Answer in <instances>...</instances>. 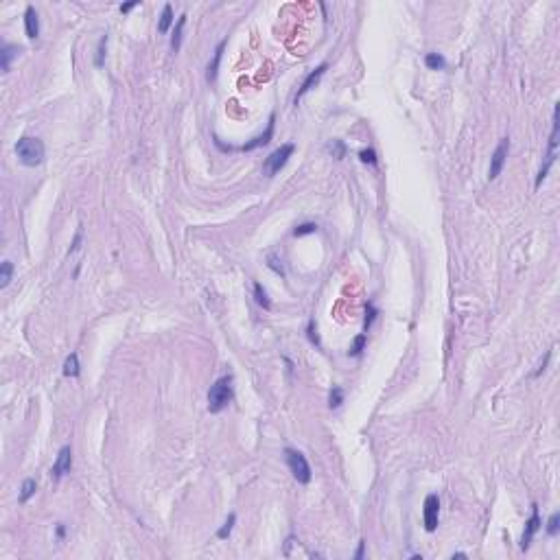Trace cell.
<instances>
[{
	"mask_svg": "<svg viewBox=\"0 0 560 560\" xmlns=\"http://www.w3.org/2000/svg\"><path fill=\"white\" fill-rule=\"evenodd\" d=\"M234 399V385H232V375L219 377L217 381L210 385L208 390V412L219 414L230 405Z\"/></svg>",
	"mask_w": 560,
	"mask_h": 560,
	"instance_id": "cell-1",
	"label": "cell"
},
{
	"mask_svg": "<svg viewBox=\"0 0 560 560\" xmlns=\"http://www.w3.org/2000/svg\"><path fill=\"white\" fill-rule=\"evenodd\" d=\"M14 151L20 160V164L24 166H40L44 162V142L40 138H31V136H22L20 140L16 142Z\"/></svg>",
	"mask_w": 560,
	"mask_h": 560,
	"instance_id": "cell-2",
	"label": "cell"
},
{
	"mask_svg": "<svg viewBox=\"0 0 560 560\" xmlns=\"http://www.w3.org/2000/svg\"><path fill=\"white\" fill-rule=\"evenodd\" d=\"M558 134H560V123H558V105L553 107V116H551V136H549V149H547L545 153V162L543 166H540L538 175H536V182H534V186L536 189H540V184L547 179V175H549L553 162H556V149H558Z\"/></svg>",
	"mask_w": 560,
	"mask_h": 560,
	"instance_id": "cell-3",
	"label": "cell"
},
{
	"mask_svg": "<svg viewBox=\"0 0 560 560\" xmlns=\"http://www.w3.org/2000/svg\"><path fill=\"white\" fill-rule=\"evenodd\" d=\"M285 460H287L289 471H291V475L296 477L298 484H302V486L309 484L313 473H311V466H309V462H306L304 453H300V451H296V449H285Z\"/></svg>",
	"mask_w": 560,
	"mask_h": 560,
	"instance_id": "cell-4",
	"label": "cell"
},
{
	"mask_svg": "<svg viewBox=\"0 0 560 560\" xmlns=\"http://www.w3.org/2000/svg\"><path fill=\"white\" fill-rule=\"evenodd\" d=\"M293 151H296V144H293V142H285V144H280L276 151L269 153L267 160H265V166H263L265 175L274 177L276 173H280L282 168L287 166V162H289V158L293 155Z\"/></svg>",
	"mask_w": 560,
	"mask_h": 560,
	"instance_id": "cell-5",
	"label": "cell"
},
{
	"mask_svg": "<svg viewBox=\"0 0 560 560\" xmlns=\"http://www.w3.org/2000/svg\"><path fill=\"white\" fill-rule=\"evenodd\" d=\"M508 153H510V138H501L497 144V149L492 151L490 158V168H488V179H497L501 175L505 162H508Z\"/></svg>",
	"mask_w": 560,
	"mask_h": 560,
	"instance_id": "cell-6",
	"label": "cell"
},
{
	"mask_svg": "<svg viewBox=\"0 0 560 560\" xmlns=\"http://www.w3.org/2000/svg\"><path fill=\"white\" fill-rule=\"evenodd\" d=\"M438 521H440V499H438V495H427L423 508V523L427 532H436Z\"/></svg>",
	"mask_w": 560,
	"mask_h": 560,
	"instance_id": "cell-7",
	"label": "cell"
},
{
	"mask_svg": "<svg viewBox=\"0 0 560 560\" xmlns=\"http://www.w3.org/2000/svg\"><path fill=\"white\" fill-rule=\"evenodd\" d=\"M72 468V449L70 447H62L57 453V460L51 468V477L53 479H62L64 475H68Z\"/></svg>",
	"mask_w": 560,
	"mask_h": 560,
	"instance_id": "cell-8",
	"label": "cell"
},
{
	"mask_svg": "<svg viewBox=\"0 0 560 560\" xmlns=\"http://www.w3.org/2000/svg\"><path fill=\"white\" fill-rule=\"evenodd\" d=\"M540 525H543V521H540L538 505L532 503V516H529V521L525 523V532H523V536H521V549H529V545H532V540H534V534L540 529Z\"/></svg>",
	"mask_w": 560,
	"mask_h": 560,
	"instance_id": "cell-9",
	"label": "cell"
},
{
	"mask_svg": "<svg viewBox=\"0 0 560 560\" xmlns=\"http://www.w3.org/2000/svg\"><path fill=\"white\" fill-rule=\"evenodd\" d=\"M326 70H328V64H320L315 70H311L309 75H306V79L302 81V86H300V90L296 92V99H293V101H296V105H298V101L302 99L306 92H311V90L315 88L317 83H320V79L324 77V72H326Z\"/></svg>",
	"mask_w": 560,
	"mask_h": 560,
	"instance_id": "cell-10",
	"label": "cell"
},
{
	"mask_svg": "<svg viewBox=\"0 0 560 560\" xmlns=\"http://www.w3.org/2000/svg\"><path fill=\"white\" fill-rule=\"evenodd\" d=\"M274 120L276 118L272 114V116H269V123H267V129H265L261 136H256L252 142H245L243 147H230V151H254V149H258V147H265V144L272 140V136H274Z\"/></svg>",
	"mask_w": 560,
	"mask_h": 560,
	"instance_id": "cell-11",
	"label": "cell"
},
{
	"mask_svg": "<svg viewBox=\"0 0 560 560\" xmlns=\"http://www.w3.org/2000/svg\"><path fill=\"white\" fill-rule=\"evenodd\" d=\"M24 31H27L29 40H38L40 38V18H38V11H35V7H31V5L24 9Z\"/></svg>",
	"mask_w": 560,
	"mask_h": 560,
	"instance_id": "cell-12",
	"label": "cell"
},
{
	"mask_svg": "<svg viewBox=\"0 0 560 560\" xmlns=\"http://www.w3.org/2000/svg\"><path fill=\"white\" fill-rule=\"evenodd\" d=\"M226 44H228V40L224 38V40L219 42V44H217V48H215V55H213V59H210L208 68H206V81H208V83H213V81L217 79V72H219V64H221V57H224V48H226Z\"/></svg>",
	"mask_w": 560,
	"mask_h": 560,
	"instance_id": "cell-13",
	"label": "cell"
},
{
	"mask_svg": "<svg viewBox=\"0 0 560 560\" xmlns=\"http://www.w3.org/2000/svg\"><path fill=\"white\" fill-rule=\"evenodd\" d=\"M186 14H182L177 18V22H175V29H173V38H171V48H173V53H177L179 51V46H182V38H184V27H186Z\"/></svg>",
	"mask_w": 560,
	"mask_h": 560,
	"instance_id": "cell-14",
	"label": "cell"
},
{
	"mask_svg": "<svg viewBox=\"0 0 560 560\" xmlns=\"http://www.w3.org/2000/svg\"><path fill=\"white\" fill-rule=\"evenodd\" d=\"M18 53H20V48L14 46V44H5L3 46V51H0V68H3V72H9L11 59H14Z\"/></svg>",
	"mask_w": 560,
	"mask_h": 560,
	"instance_id": "cell-15",
	"label": "cell"
},
{
	"mask_svg": "<svg viewBox=\"0 0 560 560\" xmlns=\"http://www.w3.org/2000/svg\"><path fill=\"white\" fill-rule=\"evenodd\" d=\"M173 22H175L173 7H171V5H164V9H162V14H160V20H158V31L160 33H168V29L173 27Z\"/></svg>",
	"mask_w": 560,
	"mask_h": 560,
	"instance_id": "cell-16",
	"label": "cell"
},
{
	"mask_svg": "<svg viewBox=\"0 0 560 560\" xmlns=\"http://www.w3.org/2000/svg\"><path fill=\"white\" fill-rule=\"evenodd\" d=\"M35 490H38V484H35V479H24L22 486H20V495H18V501H20V503H27L29 499L35 495Z\"/></svg>",
	"mask_w": 560,
	"mask_h": 560,
	"instance_id": "cell-17",
	"label": "cell"
},
{
	"mask_svg": "<svg viewBox=\"0 0 560 560\" xmlns=\"http://www.w3.org/2000/svg\"><path fill=\"white\" fill-rule=\"evenodd\" d=\"M79 357H77V352H72L64 361V377H79Z\"/></svg>",
	"mask_w": 560,
	"mask_h": 560,
	"instance_id": "cell-18",
	"label": "cell"
},
{
	"mask_svg": "<svg viewBox=\"0 0 560 560\" xmlns=\"http://www.w3.org/2000/svg\"><path fill=\"white\" fill-rule=\"evenodd\" d=\"M254 300H256V304L263 306L265 311L272 309V302H269V298H267V291H265V287L261 285V282H254Z\"/></svg>",
	"mask_w": 560,
	"mask_h": 560,
	"instance_id": "cell-19",
	"label": "cell"
},
{
	"mask_svg": "<svg viewBox=\"0 0 560 560\" xmlns=\"http://www.w3.org/2000/svg\"><path fill=\"white\" fill-rule=\"evenodd\" d=\"M425 64H427V68H431V70H444L447 68V62H444V57L440 55V53H427Z\"/></svg>",
	"mask_w": 560,
	"mask_h": 560,
	"instance_id": "cell-20",
	"label": "cell"
},
{
	"mask_svg": "<svg viewBox=\"0 0 560 560\" xmlns=\"http://www.w3.org/2000/svg\"><path fill=\"white\" fill-rule=\"evenodd\" d=\"M341 403H344V390H341L339 385H333V388H330V394H328V407L337 409V407H341Z\"/></svg>",
	"mask_w": 560,
	"mask_h": 560,
	"instance_id": "cell-21",
	"label": "cell"
},
{
	"mask_svg": "<svg viewBox=\"0 0 560 560\" xmlns=\"http://www.w3.org/2000/svg\"><path fill=\"white\" fill-rule=\"evenodd\" d=\"M107 33L103 35V38L99 40V46H96V57H94V66L96 68H101V66L105 64V53H107Z\"/></svg>",
	"mask_w": 560,
	"mask_h": 560,
	"instance_id": "cell-22",
	"label": "cell"
},
{
	"mask_svg": "<svg viewBox=\"0 0 560 560\" xmlns=\"http://www.w3.org/2000/svg\"><path fill=\"white\" fill-rule=\"evenodd\" d=\"M365 344H368V335H359V337H354V341H352V346H350V350H348V357H361V352H363V348H365Z\"/></svg>",
	"mask_w": 560,
	"mask_h": 560,
	"instance_id": "cell-23",
	"label": "cell"
},
{
	"mask_svg": "<svg viewBox=\"0 0 560 560\" xmlns=\"http://www.w3.org/2000/svg\"><path fill=\"white\" fill-rule=\"evenodd\" d=\"M11 274H14V263L11 261H3V265H0V287H7L11 282Z\"/></svg>",
	"mask_w": 560,
	"mask_h": 560,
	"instance_id": "cell-24",
	"label": "cell"
},
{
	"mask_svg": "<svg viewBox=\"0 0 560 560\" xmlns=\"http://www.w3.org/2000/svg\"><path fill=\"white\" fill-rule=\"evenodd\" d=\"M234 521H237V514H230V516H228L224 525L217 529V538H219V540H226L228 536H230V532H232V527H234Z\"/></svg>",
	"mask_w": 560,
	"mask_h": 560,
	"instance_id": "cell-25",
	"label": "cell"
},
{
	"mask_svg": "<svg viewBox=\"0 0 560 560\" xmlns=\"http://www.w3.org/2000/svg\"><path fill=\"white\" fill-rule=\"evenodd\" d=\"M328 151L333 153L335 160H344L346 158V144L341 140H333V142H328Z\"/></svg>",
	"mask_w": 560,
	"mask_h": 560,
	"instance_id": "cell-26",
	"label": "cell"
},
{
	"mask_svg": "<svg viewBox=\"0 0 560 560\" xmlns=\"http://www.w3.org/2000/svg\"><path fill=\"white\" fill-rule=\"evenodd\" d=\"M306 337H309V341H311L313 346H317V348L322 346L320 335H317V324H315V320H309V326H306Z\"/></svg>",
	"mask_w": 560,
	"mask_h": 560,
	"instance_id": "cell-27",
	"label": "cell"
},
{
	"mask_svg": "<svg viewBox=\"0 0 560 560\" xmlns=\"http://www.w3.org/2000/svg\"><path fill=\"white\" fill-rule=\"evenodd\" d=\"M375 317H377L375 304H365V322H363V333L365 335H368V330L372 328V324H375Z\"/></svg>",
	"mask_w": 560,
	"mask_h": 560,
	"instance_id": "cell-28",
	"label": "cell"
},
{
	"mask_svg": "<svg viewBox=\"0 0 560 560\" xmlns=\"http://www.w3.org/2000/svg\"><path fill=\"white\" fill-rule=\"evenodd\" d=\"M313 232H317V224L306 221V224H300L296 230H293V237H306V234H313Z\"/></svg>",
	"mask_w": 560,
	"mask_h": 560,
	"instance_id": "cell-29",
	"label": "cell"
},
{
	"mask_svg": "<svg viewBox=\"0 0 560 560\" xmlns=\"http://www.w3.org/2000/svg\"><path fill=\"white\" fill-rule=\"evenodd\" d=\"M359 158H361V162H363V164H370V166H377V153H375V149H363V151L359 153Z\"/></svg>",
	"mask_w": 560,
	"mask_h": 560,
	"instance_id": "cell-30",
	"label": "cell"
},
{
	"mask_svg": "<svg viewBox=\"0 0 560 560\" xmlns=\"http://www.w3.org/2000/svg\"><path fill=\"white\" fill-rule=\"evenodd\" d=\"M558 529H560V514H558V512H553V514H551V519L547 521V534H549V536H556V534H558Z\"/></svg>",
	"mask_w": 560,
	"mask_h": 560,
	"instance_id": "cell-31",
	"label": "cell"
},
{
	"mask_svg": "<svg viewBox=\"0 0 560 560\" xmlns=\"http://www.w3.org/2000/svg\"><path fill=\"white\" fill-rule=\"evenodd\" d=\"M267 265H269V269H274L276 274L285 276V267H282V261H278V256L269 254V258H267Z\"/></svg>",
	"mask_w": 560,
	"mask_h": 560,
	"instance_id": "cell-32",
	"label": "cell"
},
{
	"mask_svg": "<svg viewBox=\"0 0 560 560\" xmlns=\"http://www.w3.org/2000/svg\"><path fill=\"white\" fill-rule=\"evenodd\" d=\"M81 239H83V230H81V226H79V230H77L75 239H72V245H70V252H68V254H72V252H77V250H79V243H81Z\"/></svg>",
	"mask_w": 560,
	"mask_h": 560,
	"instance_id": "cell-33",
	"label": "cell"
},
{
	"mask_svg": "<svg viewBox=\"0 0 560 560\" xmlns=\"http://www.w3.org/2000/svg\"><path fill=\"white\" fill-rule=\"evenodd\" d=\"M549 359H551V350H547V354H545V359L540 361V365H538V370L534 372V377H540L543 375V372L547 370V363H549Z\"/></svg>",
	"mask_w": 560,
	"mask_h": 560,
	"instance_id": "cell-34",
	"label": "cell"
},
{
	"mask_svg": "<svg viewBox=\"0 0 560 560\" xmlns=\"http://www.w3.org/2000/svg\"><path fill=\"white\" fill-rule=\"evenodd\" d=\"M55 536H57V540H62L64 536H66V527L62 525V523H59V525L55 527Z\"/></svg>",
	"mask_w": 560,
	"mask_h": 560,
	"instance_id": "cell-35",
	"label": "cell"
},
{
	"mask_svg": "<svg viewBox=\"0 0 560 560\" xmlns=\"http://www.w3.org/2000/svg\"><path fill=\"white\" fill-rule=\"evenodd\" d=\"M134 7H138V0H134V3H127V5H120V11H123V14H127V11H131Z\"/></svg>",
	"mask_w": 560,
	"mask_h": 560,
	"instance_id": "cell-36",
	"label": "cell"
},
{
	"mask_svg": "<svg viewBox=\"0 0 560 560\" xmlns=\"http://www.w3.org/2000/svg\"><path fill=\"white\" fill-rule=\"evenodd\" d=\"M363 551H365V540H361L359 543V549H357V553H354V558H363Z\"/></svg>",
	"mask_w": 560,
	"mask_h": 560,
	"instance_id": "cell-37",
	"label": "cell"
}]
</instances>
